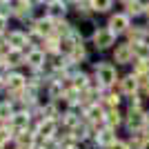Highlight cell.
Returning <instances> with one entry per match:
<instances>
[{"label":"cell","instance_id":"cell-14","mask_svg":"<svg viewBox=\"0 0 149 149\" xmlns=\"http://www.w3.org/2000/svg\"><path fill=\"white\" fill-rule=\"evenodd\" d=\"M123 123H125V116L118 111V109H107V113H105V127H109V129H118Z\"/></svg>","mask_w":149,"mask_h":149},{"label":"cell","instance_id":"cell-1","mask_svg":"<svg viewBox=\"0 0 149 149\" xmlns=\"http://www.w3.org/2000/svg\"><path fill=\"white\" fill-rule=\"evenodd\" d=\"M96 78H98V85L105 87V89L113 87V85L120 80L118 71H116V67H113L111 62H98V65H96Z\"/></svg>","mask_w":149,"mask_h":149},{"label":"cell","instance_id":"cell-19","mask_svg":"<svg viewBox=\"0 0 149 149\" xmlns=\"http://www.w3.org/2000/svg\"><path fill=\"white\" fill-rule=\"evenodd\" d=\"M16 143H18V147H33L36 134H31L29 129L27 131H18V134H16Z\"/></svg>","mask_w":149,"mask_h":149},{"label":"cell","instance_id":"cell-21","mask_svg":"<svg viewBox=\"0 0 149 149\" xmlns=\"http://www.w3.org/2000/svg\"><path fill=\"white\" fill-rule=\"evenodd\" d=\"M131 74L136 76V78H145L149 76V60H136L134 62V71Z\"/></svg>","mask_w":149,"mask_h":149},{"label":"cell","instance_id":"cell-8","mask_svg":"<svg viewBox=\"0 0 149 149\" xmlns=\"http://www.w3.org/2000/svg\"><path fill=\"white\" fill-rule=\"evenodd\" d=\"M29 123H31L29 111H16V113H13V118L9 120V125L16 129V134H18V131H27V129H29Z\"/></svg>","mask_w":149,"mask_h":149},{"label":"cell","instance_id":"cell-16","mask_svg":"<svg viewBox=\"0 0 149 149\" xmlns=\"http://www.w3.org/2000/svg\"><path fill=\"white\" fill-rule=\"evenodd\" d=\"M13 100H2L0 102V123H9L13 118Z\"/></svg>","mask_w":149,"mask_h":149},{"label":"cell","instance_id":"cell-31","mask_svg":"<svg viewBox=\"0 0 149 149\" xmlns=\"http://www.w3.org/2000/svg\"><path fill=\"white\" fill-rule=\"evenodd\" d=\"M2 85H5V80H2V78H0V89H2Z\"/></svg>","mask_w":149,"mask_h":149},{"label":"cell","instance_id":"cell-10","mask_svg":"<svg viewBox=\"0 0 149 149\" xmlns=\"http://www.w3.org/2000/svg\"><path fill=\"white\" fill-rule=\"evenodd\" d=\"M147 36H149L147 27L134 25V27H129V31H127V42H131V45H134V42H145Z\"/></svg>","mask_w":149,"mask_h":149},{"label":"cell","instance_id":"cell-34","mask_svg":"<svg viewBox=\"0 0 149 149\" xmlns=\"http://www.w3.org/2000/svg\"><path fill=\"white\" fill-rule=\"evenodd\" d=\"M0 149H5V145H0Z\"/></svg>","mask_w":149,"mask_h":149},{"label":"cell","instance_id":"cell-12","mask_svg":"<svg viewBox=\"0 0 149 149\" xmlns=\"http://www.w3.org/2000/svg\"><path fill=\"white\" fill-rule=\"evenodd\" d=\"M7 45H11V49H22L25 45H29V36L22 33V31H9Z\"/></svg>","mask_w":149,"mask_h":149},{"label":"cell","instance_id":"cell-37","mask_svg":"<svg viewBox=\"0 0 149 149\" xmlns=\"http://www.w3.org/2000/svg\"><path fill=\"white\" fill-rule=\"evenodd\" d=\"M78 2H80V0H78Z\"/></svg>","mask_w":149,"mask_h":149},{"label":"cell","instance_id":"cell-25","mask_svg":"<svg viewBox=\"0 0 149 149\" xmlns=\"http://www.w3.org/2000/svg\"><path fill=\"white\" fill-rule=\"evenodd\" d=\"M107 149H131V147H129V143H125V140H116L111 147H107Z\"/></svg>","mask_w":149,"mask_h":149},{"label":"cell","instance_id":"cell-32","mask_svg":"<svg viewBox=\"0 0 149 149\" xmlns=\"http://www.w3.org/2000/svg\"><path fill=\"white\" fill-rule=\"evenodd\" d=\"M58 2H62V5H65V2H69V0H58Z\"/></svg>","mask_w":149,"mask_h":149},{"label":"cell","instance_id":"cell-3","mask_svg":"<svg viewBox=\"0 0 149 149\" xmlns=\"http://www.w3.org/2000/svg\"><path fill=\"white\" fill-rule=\"evenodd\" d=\"M91 42H93V47H96V49H109V47L116 42V33H113L109 27H100V29L93 31Z\"/></svg>","mask_w":149,"mask_h":149},{"label":"cell","instance_id":"cell-24","mask_svg":"<svg viewBox=\"0 0 149 149\" xmlns=\"http://www.w3.org/2000/svg\"><path fill=\"white\" fill-rule=\"evenodd\" d=\"M138 82H140V93H143L145 98H149V76L138 78Z\"/></svg>","mask_w":149,"mask_h":149},{"label":"cell","instance_id":"cell-35","mask_svg":"<svg viewBox=\"0 0 149 149\" xmlns=\"http://www.w3.org/2000/svg\"><path fill=\"white\" fill-rule=\"evenodd\" d=\"M147 31H149V25H147Z\"/></svg>","mask_w":149,"mask_h":149},{"label":"cell","instance_id":"cell-15","mask_svg":"<svg viewBox=\"0 0 149 149\" xmlns=\"http://www.w3.org/2000/svg\"><path fill=\"white\" fill-rule=\"evenodd\" d=\"M125 9H127V16H134V18H136V16H145V2L143 0H131V2H127V5H125Z\"/></svg>","mask_w":149,"mask_h":149},{"label":"cell","instance_id":"cell-2","mask_svg":"<svg viewBox=\"0 0 149 149\" xmlns=\"http://www.w3.org/2000/svg\"><path fill=\"white\" fill-rule=\"evenodd\" d=\"M125 127L134 134V131H143L147 127V120H145V111L143 109H136V107H129L127 113H125Z\"/></svg>","mask_w":149,"mask_h":149},{"label":"cell","instance_id":"cell-20","mask_svg":"<svg viewBox=\"0 0 149 149\" xmlns=\"http://www.w3.org/2000/svg\"><path fill=\"white\" fill-rule=\"evenodd\" d=\"M62 125H65V127L71 131L74 127H78V125H80V116H78L74 109H69L67 113H62Z\"/></svg>","mask_w":149,"mask_h":149},{"label":"cell","instance_id":"cell-36","mask_svg":"<svg viewBox=\"0 0 149 149\" xmlns=\"http://www.w3.org/2000/svg\"><path fill=\"white\" fill-rule=\"evenodd\" d=\"M0 2H5V0H0Z\"/></svg>","mask_w":149,"mask_h":149},{"label":"cell","instance_id":"cell-27","mask_svg":"<svg viewBox=\"0 0 149 149\" xmlns=\"http://www.w3.org/2000/svg\"><path fill=\"white\" fill-rule=\"evenodd\" d=\"M2 45H7V38H5V33H0V49H2Z\"/></svg>","mask_w":149,"mask_h":149},{"label":"cell","instance_id":"cell-22","mask_svg":"<svg viewBox=\"0 0 149 149\" xmlns=\"http://www.w3.org/2000/svg\"><path fill=\"white\" fill-rule=\"evenodd\" d=\"M113 0H91V9L98 13H107L109 9H111Z\"/></svg>","mask_w":149,"mask_h":149},{"label":"cell","instance_id":"cell-9","mask_svg":"<svg viewBox=\"0 0 149 149\" xmlns=\"http://www.w3.org/2000/svg\"><path fill=\"white\" fill-rule=\"evenodd\" d=\"M118 138H116V129H109V127H105V129H100L98 134H96V143H98V147H111L113 143H116Z\"/></svg>","mask_w":149,"mask_h":149},{"label":"cell","instance_id":"cell-17","mask_svg":"<svg viewBox=\"0 0 149 149\" xmlns=\"http://www.w3.org/2000/svg\"><path fill=\"white\" fill-rule=\"evenodd\" d=\"M131 49H134V58L136 60H149V42H134L131 45Z\"/></svg>","mask_w":149,"mask_h":149},{"label":"cell","instance_id":"cell-23","mask_svg":"<svg viewBox=\"0 0 149 149\" xmlns=\"http://www.w3.org/2000/svg\"><path fill=\"white\" fill-rule=\"evenodd\" d=\"M85 56H87L85 47H82V45H76V47H74V51L69 54V62H71V65H76V62L85 60Z\"/></svg>","mask_w":149,"mask_h":149},{"label":"cell","instance_id":"cell-28","mask_svg":"<svg viewBox=\"0 0 149 149\" xmlns=\"http://www.w3.org/2000/svg\"><path fill=\"white\" fill-rule=\"evenodd\" d=\"M145 140H147V145H149V127H145Z\"/></svg>","mask_w":149,"mask_h":149},{"label":"cell","instance_id":"cell-13","mask_svg":"<svg viewBox=\"0 0 149 149\" xmlns=\"http://www.w3.org/2000/svg\"><path fill=\"white\" fill-rule=\"evenodd\" d=\"M27 65L31 69H42L45 67V51L42 49H29L27 51Z\"/></svg>","mask_w":149,"mask_h":149},{"label":"cell","instance_id":"cell-30","mask_svg":"<svg viewBox=\"0 0 149 149\" xmlns=\"http://www.w3.org/2000/svg\"><path fill=\"white\" fill-rule=\"evenodd\" d=\"M67 149H80V147H76V145H71V147H67Z\"/></svg>","mask_w":149,"mask_h":149},{"label":"cell","instance_id":"cell-33","mask_svg":"<svg viewBox=\"0 0 149 149\" xmlns=\"http://www.w3.org/2000/svg\"><path fill=\"white\" fill-rule=\"evenodd\" d=\"M120 2H125V5H127V2H131V0H120Z\"/></svg>","mask_w":149,"mask_h":149},{"label":"cell","instance_id":"cell-11","mask_svg":"<svg viewBox=\"0 0 149 149\" xmlns=\"http://www.w3.org/2000/svg\"><path fill=\"white\" fill-rule=\"evenodd\" d=\"M2 62H5L7 67H18V65H27V58L22 56L20 49H9L5 54V58H2Z\"/></svg>","mask_w":149,"mask_h":149},{"label":"cell","instance_id":"cell-4","mask_svg":"<svg viewBox=\"0 0 149 149\" xmlns=\"http://www.w3.org/2000/svg\"><path fill=\"white\" fill-rule=\"evenodd\" d=\"M134 60H136V58H134L131 42H120V45H116V49H113V62H116V65H131Z\"/></svg>","mask_w":149,"mask_h":149},{"label":"cell","instance_id":"cell-6","mask_svg":"<svg viewBox=\"0 0 149 149\" xmlns=\"http://www.w3.org/2000/svg\"><path fill=\"white\" fill-rule=\"evenodd\" d=\"M58 134V123L51 118H45V120H38V127H36V136L38 138H45V140H51L56 138Z\"/></svg>","mask_w":149,"mask_h":149},{"label":"cell","instance_id":"cell-5","mask_svg":"<svg viewBox=\"0 0 149 149\" xmlns=\"http://www.w3.org/2000/svg\"><path fill=\"white\" fill-rule=\"evenodd\" d=\"M107 27L118 36V33H127L131 27V18L127 16V13H113L111 18H109V22H107Z\"/></svg>","mask_w":149,"mask_h":149},{"label":"cell","instance_id":"cell-7","mask_svg":"<svg viewBox=\"0 0 149 149\" xmlns=\"http://www.w3.org/2000/svg\"><path fill=\"white\" fill-rule=\"evenodd\" d=\"M118 87H120V93H125V96H134V93H140V82H138V78L134 74H127L123 76L118 80Z\"/></svg>","mask_w":149,"mask_h":149},{"label":"cell","instance_id":"cell-26","mask_svg":"<svg viewBox=\"0 0 149 149\" xmlns=\"http://www.w3.org/2000/svg\"><path fill=\"white\" fill-rule=\"evenodd\" d=\"M5 27H7V16H0V33H5Z\"/></svg>","mask_w":149,"mask_h":149},{"label":"cell","instance_id":"cell-18","mask_svg":"<svg viewBox=\"0 0 149 149\" xmlns=\"http://www.w3.org/2000/svg\"><path fill=\"white\" fill-rule=\"evenodd\" d=\"M129 147H131V149H149L147 140H145V129H143V131H134V134H131Z\"/></svg>","mask_w":149,"mask_h":149},{"label":"cell","instance_id":"cell-29","mask_svg":"<svg viewBox=\"0 0 149 149\" xmlns=\"http://www.w3.org/2000/svg\"><path fill=\"white\" fill-rule=\"evenodd\" d=\"M145 120H147V127H149V111L145 113Z\"/></svg>","mask_w":149,"mask_h":149}]
</instances>
